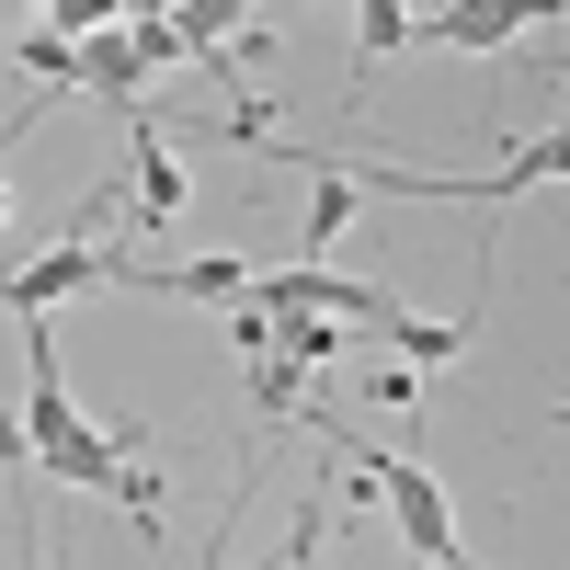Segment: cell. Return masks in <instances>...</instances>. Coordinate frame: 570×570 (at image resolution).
<instances>
[{
	"label": "cell",
	"instance_id": "1",
	"mask_svg": "<svg viewBox=\"0 0 570 570\" xmlns=\"http://www.w3.org/2000/svg\"><path fill=\"white\" fill-rule=\"evenodd\" d=\"M308 434L343 456V468H365L376 480V502H389V525H400V548H411V570H480L468 559V537H456V502H445V480L422 468L411 445H389V434H354V422H331V411H308Z\"/></svg>",
	"mask_w": 570,
	"mask_h": 570
},
{
	"label": "cell",
	"instance_id": "2",
	"mask_svg": "<svg viewBox=\"0 0 570 570\" xmlns=\"http://www.w3.org/2000/svg\"><path fill=\"white\" fill-rule=\"evenodd\" d=\"M104 274H115V252H104V240H46V252H23V263H0V308L46 320V308L91 297V285H104Z\"/></svg>",
	"mask_w": 570,
	"mask_h": 570
},
{
	"label": "cell",
	"instance_id": "3",
	"mask_svg": "<svg viewBox=\"0 0 570 570\" xmlns=\"http://www.w3.org/2000/svg\"><path fill=\"white\" fill-rule=\"evenodd\" d=\"M104 285H137V297H183V308H240L252 297V263H228V252H206V263H137V252H115V274Z\"/></svg>",
	"mask_w": 570,
	"mask_h": 570
},
{
	"label": "cell",
	"instance_id": "4",
	"mask_svg": "<svg viewBox=\"0 0 570 570\" xmlns=\"http://www.w3.org/2000/svg\"><path fill=\"white\" fill-rule=\"evenodd\" d=\"M126 228H183V160L149 115H126Z\"/></svg>",
	"mask_w": 570,
	"mask_h": 570
},
{
	"label": "cell",
	"instance_id": "5",
	"mask_svg": "<svg viewBox=\"0 0 570 570\" xmlns=\"http://www.w3.org/2000/svg\"><path fill=\"white\" fill-rule=\"evenodd\" d=\"M537 23H548V0H456V12H422L411 46H468V58H480V46H513Z\"/></svg>",
	"mask_w": 570,
	"mask_h": 570
},
{
	"label": "cell",
	"instance_id": "6",
	"mask_svg": "<svg viewBox=\"0 0 570 570\" xmlns=\"http://www.w3.org/2000/svg\"><path fill=\"white\" fill-rule=\"evenodd\" d=\"M411 35H422V12H400V0H365V12H354V80H343V91H365V69L400 58Z\"/></svg>",
	"mask_w": 570,
	"mask_h": 570
},
{
	"label": "cell",
	"instance_id": "7",
	"mask_svg": "<svg viewBox=\"0 0 570 570\" xmlns=\"http://www.w3.org/2000/svg\"><path fill=\"white\" fill-rule=\"evenodd\" d=\"M126 35H137V69H149V80H160V69H195V46H183L171 12H126Z\"/></svg>",
	"mask_w": 570,
	"mask_h": 570
},
{
	"label": "cell",
	"instance_id": "8",
	"mask_svg": "<svg viewBox=\"0 0 570 570\" xmlns=\"http://www.w3.org/2000/svg\"><path fill=\"white\" fill-rule=\"evenodd\" d=\"M252 411H274V422H308V376L285 365V354H263V365H252Z\"/></svg>",
	"mask_w": 570,
	"mask_h": 570
},
{
	"label": "cell",
	"instance_id": "9",
	"mask_svg": "<svg viewBox=\"0 0 570 570\" xmlns=\"http://www.w3.org/2000/svg\"><path fill=\"white\" fill-rule=\"evenodd\" d=\"M115 502H126V525L149 537V548H160V468H149V456H126V480H115Z\"/></svg>",
	"mask_w": 570,
	"mask_h": 570
},
{
	"label": "cell",
	"instance_id": "10",
	"mask_svg": "<svg viewBox=\"0 0 570 570\" xmlns=\"http://www.w3.org/2000/svg\"><path fill=\"white\" fill-rule=\"evenodd\" d=\"M228 354H240V365H263V354H274V320H263L252 297H240V308H228Z\"/></svg>",
	"mask_w": 570,
	"mask_h": 570
},
{
	"label": "cell",
	"instance_id": "11",
	"mask_svg": "<svg viewBox=\"0 0 570 570\" xmlns=\"http://www.w3.org/2000/svg\"><path fill=\"white\" fill-rule=\"evenodd\" d=\"M559 422H570V389H559Z\"/></svg>",
	"mask_w": 570,
	"mask_h": 570
}]
</instances>
